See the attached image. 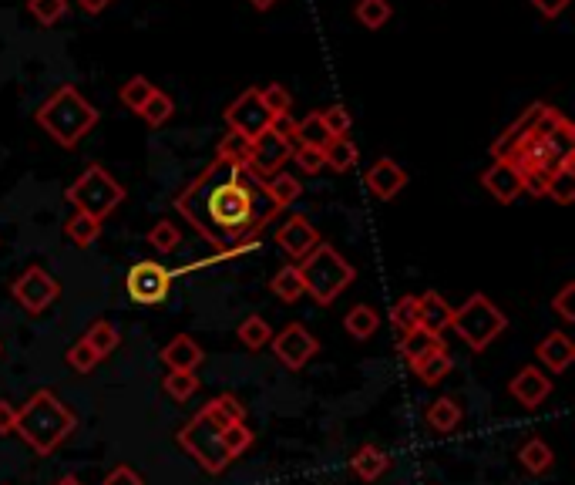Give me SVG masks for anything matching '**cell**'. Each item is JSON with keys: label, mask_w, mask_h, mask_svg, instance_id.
Returning a JSON list of instances; mask_svg holds the SVG:
<instances>
[{"label": "cell", "mask_w": 575, "mask_h": 485, "mask_svg": "<svg viewBox=\"0 0 575 485\" xmlns=\"http://www.w3.org/2000/svg\"><path fill=\"white\" fill-rule=\"evenodd\" d=\"M175 209L202 240H209L219 250L212 260H202L185 270L212 267V263L236 260V256L256 250L263 226H270L283 213L266 192L263 179L226 159H212L206 172L179 192Z\"/></svg>", "instance_id": "cell-1"}, {"label": "cell", "mask_w": 575, "mask_h": 485, "mask_svg": "<svg viewBox=\"0 0 575 485\" xmlns=\"http://www.w3.org/2000/svg\"><path fill=\"white\" fill-rule=\"evenodd\" d=\"M575 159V128L559 108H545V115L539 118V125L532 128V135L508 155L505 162L522 172H539L549 179L555 169H562L565 162Z\"/></svg>", "instance_id": "cell-2"}, {"label": "cell", "mask_w": 575, "mask_h": 485, "mask_svg": "<svg viewBox=\"0 0 575 485\" xmlns=\"http://www.w3.org/2000/svg\"><path fill=\"white\" fill-rule=\"evenodd\" d=\"M74 428H78L74 411L48 388L34 391V395L27 398V405L17 408L14 432L21 435L37 455H51L54 448H58L64 438L74 432Z\"/></svg>", "instance_id": "cell-3"}, {"label": "cell", "mask_w": 575, "mask_h": 485, "mask_svg": "<svg viewBox=\"0 0 575 485\" xmlns=\"http://www.w3.org/2000/svg\"><path fill=\"white\" fill-rule=\"evenodd\" d=\"M98 118H101L98 108L91 105L74 85H61L48 102L37 108V125H41L58 145H64V149H74L85 135H91Z\"/></svg>", "instance_id": "cell-4"}, {"label": "cell", "mask_w": 575, "mask_h": 485, "mask_svg": "<svg viewBox=\"0 0 575 485\" xmlns=\"http://www.w3.org/2000/svg\"><path fill=\"white\" fill-rule=\"evenodd\" d=\"M296 270H300L303 280V294L317 300L320 307L333 304L357 277V270L330 243H320L310 256H303V263Z\"/></svg>", "instance_id": "cell-5"}, {"label": "cell", "mask_w": 575, "mask_h": 485, "mask_svg": "<svg viewBox=\"0 0 575 485\" xmlns=\"http://www.w3.org/2000/svg\"><path fill=\"white\" fill-rule=\"evenodd\" d=\"M125 196H128V192H125L122 182L111 179L108 169H101V166L85 169L68 189V203L78 209V213H85L91 219H101V223H105V219L125 203Z\"/></svg>", "instance_id": "cell-6"}, {"label": "cell", "mask_w": 575, "mask_h": 485, "mask_svg": "<svg viewBox=\"0 0 575 485\" xmlns=\"http://www.w3.org/2000/svg\"><path fill=\"white\" fill-rule=\"evenodd\" d=\"M451 327H454V334L468 344V351L481 354L498 334H505L508 317L491 304L485 294H471L465 304L451 314Z\"/></svg>", "instance_id": "cell-7"}, {"label": "cell", "mask_w": 575, "mask_h": 485, "mask_svg": "<svg viewBox=\"0 0 575 485\" xmlns=\"http://www.w3.org/2000/svg\"><path fill=\"white\" fill-rule=\"evenodd\" d=\"M229 425H222L209 408H202L196 418L179 432V445L196 459L209 475L226 472V465L233 462V455L226 452V442H222V432Z\"/></svg>", "instance_id": "cell-8"}, {"label": "cell", "mask_w": 575, "mask_h": 485, "mask_svg": "<svg viewBox=\"0 0 575 485\" xmlns=\"http://www.w3.org/2000/svg\"><path fill=\"white\" fill-rule=\"evenodd\" d=\"M11 294H14V300L21 304L27 314H44L54 300H58V280L51 277L48 270L44 267H27L21 277H17L14 283H11Z\"/></svg>", "instance_id": "cell-9"}, {"label": "cell", "mask_w": 575, "mask_h": 485, "mask_svg": "<svg viewBox=\"0 0 575 485\" xmlns=\"http://www.w3.org/2000/svg\"><path fill=\"white\" fill-rule=\"evenodd\" d=\"M125 290L135 304H162L172 290V270H165L162 263H155V260H142L128 270Z\"/></svg>", "instance_id": "cell-10"}, {"label": "cell", "mask_w": 575, "mask_h": 485, "mask_svg": "<svg viewBox=\"0 0 575 485\" xmlns=\"http://www.w3.org/2000/svg\"><path fill=\"white\" fill-rule=\"evenodd\" d=\"M293 155V145L283 139V135H276L273 128H266V132H259L253 139V155H249V172L259 179H273L276 172H283V166L290 162Z\"/></svg>", "instance_id": "cell-11"}, {"label": "cell", "mask_w": 575, "mask_h": 485, "mask_svg": "<svg viewBox=\"0 0 575 485\" xmlns=\"http://www.w3.org/2000/svg\"><path fill=\"white\" fill-rule=\"evenodd\" d=\"M273 354H276V361L283 364V368H290V371H300L306 368V361L313 358V354L320 351V341L313 337L310 331H306L303 324H290V327H283L280 334L273 337Z\"/></svg>", "instance_id": "cell-12"}, {"label": "cell", "mask_w": 575, "mask_h": 485, "mask_svg": "<svg viewBox=\"0 0 575 485\" xmlns=\"http://www.w3.org/2000/svg\"><path fill=\"white\" fill-rule=\"evenodd\" d=\"M270 122H273V115L266 112L263 102H259V88H246L243 95L226 108V125L233 128V132L246 135V139H256L259 132H266Z\"/></svg>", "instance_id": "cell-13"}, {"label": "cell", "mask_w": 575, "mask_h": 485, "mask_svg": "<svg viewBox=\"0 0 575 485\" xmlns=\"http://www.w3.org/2000/svg\"><path fill=\"white\" fill-rule=\"evenodd\" d=\"M545 108H549L545 102L528 105V108H525V115H522V118H515V122L508 125L495 142H491V159H495V162L508 159V155H512V152L518 149V145H522V142L528 139V135H532V128L539 125V118L545 115Z\"/></svg>", "instance_id": "cell-14"}, {"label": "cell", "mask_w": 575, "mask_h": 485, "mask_svg": "<svg viewBox=\"0 0 575 485\" xmlns=\"http://www.w3.org/2000/svg\"><path fill=\"white\" fill-rule=\"evenodd\" d=\"M276 243L283 246L286 256H293V260H303V256H310L323 240H320V233L313 230L310 219L290 216V219H286V223L280 226V233H276Z\"/></svg>", "instance_id": "cell-15"}, {"label": "cell", "mask_w": 575, "mask_h": 485, "mask_svg": "<svg viewBox=\"0 0 575 485\" xmlns=\"http://www.w3.org/2000/svg\"><path fill=\"white\" fill-rule=\"evenodd\" d=\"M481 186L488 189V196L495 199V203H515L518 196H522V172H518L512 162H495L491 169L481 172Z\"/></svg>", "instance_id": "cell-16"}, {"label": "cell", "mask_w": 575, "mask_h": 485, "mask_svg": "<svg viewBox=\"0 0 575 485\" xmlns=\"http://www.w3.org/2000/svg\"><path fill=\"white\" fill-rule=\"evenodd\" d=\"M508 391H512V398L522 408H539L552 395V378L539 368H522L508 381Z\"/></svg>", "instance_id": "cell-17"}, {"label": "cell", "mask_w": 575, "mask_h": 485, "mask_svg": "<svg viewBox=\"0 0 575 485\" xmlns=\"http://www.w3.org/2000/svg\"><path fill=\"white\" fill-rule=\"evenodd\" d=\"M407 186V172L397 166L394 159H377L374 166L367 169V189L374 192L377 199H394L397 192Z\"/></svg>", "instance_id": "cell-18"}, {"label": "cell", "mask_w": 575, "mask_h": 485, "mask_svg": "<svg viewBox=\"0 0 575 485\" xmlns=\"http://www.w3.org/2000/svg\"><path fill=\"white\" fill-rule=\"evenodd\" d=\"M202 358H206V354H202V347L192 341L189 334L172 337V341L162 347V364L169 371H196Z\"/></svg>", "instance_id": "cell-19"}, {"label": "cell", "mask_w": 575, "mask_h": 485, "mask_svg": "<svg viewBox=\"0 0 575 485\" xmlns=\"http://www.w3.org/2000/svg\"><path fill=\"white\" fill-rule=\"evenodd\" d=\"M417 300H421V317H417V327H424V331H431L434 337H441L451 327L454 307L438 294V290H428V294H421Z\"/></svg>", "instance_id": "cell-20"}, {"label": "cell", "mask_w": 575, "mask_h": 485, "mask_svg": "<svg viewBox=\"0 0 575 485\" xmlns=\"http://www.w3.org/2000/svg\"><path fill=\"white\" fill-rule=\"evenodd\" d=\"M535 358H539L552 374H562L575 361V344L562 331H552L549 337H542L539 347H535Z\"/></svg>", "instance_id": "cell-21"}, {"label": "cell", "mask_w": 575, "mask_h": 485, "mask_svg": "<svg viewBox=\"0 0 575 485\" xmlns=\"http://www.w3.org/2000/svg\"><path fill=\"white\" fill-rule=\"evenodd\" d=\"M350 469H354L357 479L377 482L380 475L391 469V455H387L384 448H377V445H360L354 452V459H350Z\"/></svg>", "instance_id": "cell-22"}, {"label": "cell", "mask_w": 575, "mask_h": 485, "mask_svg": "<svg viewBox=\"0 0 575 485\" xmlns=\"http://www.w3.org/2000/svg\"><path fill=\"white\" fill-rule=\"evenodd\" d=\"M441 344H444L441 337H434L431 331H424V327H411V331L401 334V341H397V351H401V358L407 364H414V361H421L424 354L434 351V347H441Z\"/></svg>", "instance_id": "cell-23"}, {"label": "cell", "mask_w": 575, "mask_h": 485, "mask_svg": "<svg viewBox=\"0 0 575 485\" xmlns=\"http://www.w3.org/2000/svg\"><path fill=\"white\" fill-rule=\"evenodd\" d=\"M85 344L98 354V361H105L108 354H115V351H118L122 337H118V331H115V324H111V320L98 317V320H91V327L85 331Z\"/></svg>", "instance_id": "cell-24"}, {"label": "cell", "mask_w": 575, "mask_h": 485, "mask_svg": "<svg viewBox=\"0 0 575 485\" xmlns=\"http://www.w3.org/2000/svg\"><path fill=\"white\" fill-rule=\"evenodd\" d=\"M411 371L421 378L424 384H438L441 378H448V371H451V354H448V344H441V347H434V351L424 354L421 361H414L411 364Z\"/></svg>", "instance_id": "cell-25"}, {"label": "cell", "mask_w": 575, "mask_h": 485, "mask_svg": "<svg viewBox=\"0 0 575 485\" xmlns=\"http://www.w3.org/2000/svg\"><path fill=\"white\" fill-rule=\"evenodd\" d=\"M343 327H347V334H350V337H357V341H367V337H374V334H377L380 314H377L374 307L357 304V307H350V310H347V317H343Z\"/></svg>", "instance_id": "cell-26"}, {"label": "cell", "mask_w": 575, "mask_h": 485, "mask_svg": "<svg viewBox=\"0 0 575 485\" xmlns=\"http://www.w3.org/2000/svg\"><path fill=\"white\" fill-rule=\"evenodd\" d=\"M518 462H522L525 472L545 475L555 465V455H552V448L542 442V438H532V442H525L522 448H518Z\"/></svg>", "instance_id": "cell-27"}, {"label": "cell", "mask_w": 575, "mask_h": 485, "mask_svg": "<svg viewBox=\"0 0 575 485\" xmlns=\"http://www.w3.org/2000/svg\"><path fill=\"white\" fill-rule=\"evenodd\" d=\"M323 159H327V169H333V172H350L357 166L360 152L347 135H337V139H330V145L323 149Z\"/></svg>", "instance_id": "cell-28"}, {"label": "cell", "mask_w": 575, "mask_h": 485, "mask_svg": "<svg viewBox=\"0 0 575 485\" xmlns=\"http://www.w3.org/2000/svg\"><path fill=\"white\" fill-rule=\"evenodd\" d=\"M249 155H253V139L239 135L229 128L226 135L219 139V149H216V159H226V162H236V166L249 169Z\"/></svg>", "instance_id": "cell-29"}, {"label": "cell", "mask_w": 575, "mask_h": 485, "mask_svg": "<svg viewBox=\"0 0 575 485\" xmlns=\"http://www.w3.org/2000/svg\"><path fill=\"white\" fill-rule=\"evenodd\" d=\"M545 196H552L559 206L575 203V159L565 162L562 169H555L549 176V186H545Z\"/></svg>", "instance_id": "cell-30"}, {"label": "cell", "mask_w": 575, "mask_h": 485, "mask_svg": "<svg viewBox=\"0 0 575 485\" xmlns=\"http://www.w3.org/2000/svg\"><path fill=\"white\" fill-rule=\"evenodd\" d=\"M428 425L434 428V432H441V435H448L454 425L461 422V408H458V401L454 398H438V401H431L428 405Z\"/></svg>", "instance_id": "cell-31"}, {"label": "cell", "mask_w": 575, "mask_h": 485, "mask_svg": "<svg viewBox=\"0 0 575 485\" xmlns=\"http://www.w3.org/2000/svg\"><path fill=\"white\" fill-rule=\"evenodd\" d=\"M296 139H300V145H313V149H327L333 135L327 132V125H323L320 112H310L306 118H300V122H296Z\"/></svg>", "instance_id": "cell-32"}, {"label": "cell", "mask_w": 575, "mask_h": 485, "mask_svg": "<svg viewBox=\"0 0 575 485\" xmlns=\"http://www.w3.org/2000/svg\"><path fill=\"white\" fill-rule=\"evenodd\" d=\"M266 192H270V196H273V203H276V206L286 209V206H293L296 199H300L303 186H300V179L290 176V172H276L273 179H266Z\"/></svg>", "instance_id": "cell-33"}, {"label": "cell", "mask_w": 575, "mask_h": 485, "mask_svg": "<svg viewBox=\"0 0 575 485\" xmlns=\"http://www.w3.org/2000/svg\"><path fill=\"white\" fill-rule=\"evenodd\" d=\"M354 14L367 31H380V27L394 17V7H391V0H360L354 7Z\"/></svg>", "instance_id": "cell-34"}, {"label": "cell", "mask_w": 575, "mask_h": 485, "mask_svg": "<svg viewBox=\"0 0 575 485\" xmlns=\"http://www.w3.org/2000/svg\"><path fill=\"white\" fill-rule=\"evenodd\" d=\"M64 233H68V240H71L74 246L88 250V246L101 236V219H91V216H85V213H78V216H71V219H68Z\"/></svg>", "instance_id": "cell-35"}, {"label": "cell", "mask_w": 575, "mask_h": 485, "mask_svg": "<svg viewBox=\"0 0 575 485\" xmlns=\"http://www.w3.org/2000/svg\"><path fill=\"white\" fill-rule=\"evenodd\" d=\"M270 290L276 297L283 300V304H296V300L303 297V280H300V270L296 267H283L276 277L270 280Z\"/></svg>", "instance_id": "cell-36"}, {"label": "cell", "mask_w": 575, "mask_h": 485, "mask_svg": "<svg viewBox=\"0 0 575 485\" xmlns=\"http://www.w3.org/2000/svg\"><path fill=\"white\" fill-rule=\"evenodd\" d=\"M152 95H155V85H152V81H148L145 75H135V78H128L125 85H122V95H118V98H122V105H125V108H132V112L138 115Z\"/></svg>", "instance_id": "cell-37"}, {"label": "cell", "mask_w": 575, "mask_h": 485, "mask_svg": "<svg viewBox=\"0 0 575 485\" xmlns=\"http://www.w3.org/2000/svg\"><path fill=\"white\" fill-rule=\"evenodd\" d=\"M239 341H243L249 351H259V347H266L273 341V331H270V324H266L263 317L253 314V317H246L243 324H239Z\"/></svg>", "instance_id": "cell-38"}, {"label": "cell", "mask_w": 575, "mask_h": 485, "mask_svg": "<svg viewBox=\"0 0 575 485\" xmlns=\"http://www.w3.org/2000/svg\"><path fill=\"white\" fill-rule=\"evenodd\" d=\"M172 112H175V105H172V95H165V91H159L155 88V95L148 98L145 102V108L138 115L145 118V125H152V128H162L165 122L172 118Z\"/></svg>", "instance_id": "cell-39"}, {"label": "cell", "mask_w": 575, "mask_h": 485, "mask_svg": "<svg viewBox=\"0 0 575 485\" xmlns=\"http://www.w3.org/2000/svg\"><path fill=\"white\" fill-rule=\"evenodd\" d=\"M206 408L219 418L222 425H239V422H246V405H243V401H239L236 395H219V398H212Z\"/></svg>", "instance_id": "cell-40"}, {"label": "cell", "mask_w": 575, "mask_h": 485, "mask_svg": "<svg viewBox=\"0 0 575 485\" xmlns=\"http://www.w3.org/2000/svg\"><path fill=\"white\" fill-rule=\"evenodd\" d=\"M27 14L41 27H51L68 14V0H27Z\"/></svg>", "instance_id": "cell-41"}, {"label": "cell", "mask_w": 575, "mask_h": 485, "mask_svg": "<svg viewBox=\"0 0 575 485\" xmlns=\"http://www.w3.org/2000/svg\"><path fill=\"white\" fill-rule=\"evenodd\" d=\"M162 388H165V395H172L175 401H185L199 391V378H196V371H169Z\"/></svg>", "instance_id": "cell-42"}, {"label": "cell", "mask_w": 575, "mask_h": 485, "mask_svg": "<svg viewBox=\"0 0 575 485\" xmlns=\"http://www.w3.org/2000/svg\"><path fill=\"white\" fill-rule=\"evenodd\" d=\"M259 102H263V108H266V112H270L273 118L290 115V108H293L290 91H286L283 85H266V88H259Z\"/></svg>", "instance_id": "cell-43"}, {"label": "cell", "mask_w": 575, "mask_h": 485, "mask_svg": "<svg viewBox=\"0 0 575 485\" xmlns=\"http://www.w3.org/2000/svg\"><path fill=\"white\" fill-rule=\"evenodd\" d=\"M417 317H421V300H417V297H401L391 307V324L401 334L411 331V327H417Z\"/></svg>", "instance_id": "cell-44"}, {"label": "cell", "mask_w": 575, "mask_h": 485, "mask_svg": "<svg viewBox=\"0 0 575 485\" xmlns=\"http://www.w3.org/2000/svg\"><path fill=\"white\" fill-rule=\"evenodd\" d=\"M148 243H152L159 253H172L175 246L182 243V236H179V230H175L172 219H159V223L148 230Z\"/></svg>", "instance_id": "cell-45"}, {"label": "cell", "mask_w": 575, "mask_h": 485, "mask_svg": "<svg viewBox=\"0 0 575 485\" xmlns=\"http://www.w3.org/2000/svg\"><path fill=\"white\" fill-rule=\"evenodd\" d=\"M290 162H296L306 176H320L323 169H327V159H323V149H313V145H296Z\"/></svg>", "instance_id": "cell-46"}, {"label": "cell", "mask_w": 575, "mask_h": 485, "mask_svg": "<svg viewBox=\"0 0 575 485\" xmlns=\"http://www.w3.org/2000/svg\"><path fill=\"white\" fill-rule=\"evenodd\" d=\"M222 442H226V452L233 455V459H239V455L246 452L249 445H253V432L239 422V425H229L226 432H222Z\"/></svg>", "instance_id": "cell-47"}, {"label": "cell", "mask_w": 575, "mask_h": 485, "mask_svg": "<svg viewBox=\"0 0 575 485\" xmlns=\"http://www.w3.org/2000/svg\"><path fill=\"white\" fill-rule=\"evenodd\" d=\"M323 118V125H327V132L337 139V135H347L350 132V125H354V118H350V112L343 105H330V108H323L320 112Z\"/></svg>", "instance_id": "cell-48"}, {"label": "cell", "mask_w": 575, "mask_h": 485, "mask_svg": "<svg viewBox=\"0 0 575 485\" xmlns=\"http://www.w3.org/2000/svg\"><path fill=\"white\" fill-rule=\"evenodd\" d=\"M68 364H71V368L78 371V374H88V371L98 364V354L85 344V337H81V341H74V344L68 347Z\"/></svg>", "instance_id": "cell-49"}, {"label": "cell", "mask_w": 575, "mask_h": 485, "mask_svg": "<svg viewBox=\"0 0 575 485\" xmlns=\"http://www.w3.org/2000/svg\"><path fill=\"white\" fill-rule=\"evenodd\" d=\"M552 310L562 320H575V283H565L559 294L552 297Z\"/></svg>", "instance_id": "cell-50"}, {"label": "cell", "mask_w": 575, "mask_h": 485, "mask_svg": "<svg viewBox=\"0 0 575 485\" xmlns=\"http://www.w3.org/2000/svg\"><path fill=\"white\" fill-rule=\"evenodd\" d=\"M105 485H145V482L132 465H118V469H111L105 475Z\"/></svg>", "instance_id": "cell-51"}, {"label": "cell", "mask_w": 575, "mask_h": 485, "mask_svg": "<svg viewBox=\"0 0 575 485\" xmlns=\"http://www.w3.org/2000/svg\"><path fill=\"white\" fill-rule=\"evenodd\" d=\"M532 7L539 11L542 17H549V21H555L565 7H569V0H532Z\"/></svg>", "instance_id": "cell-52"}, {"label": "cell", "mask_w": 575, "mask_h": 485, "mask_svg": "<svg viewBox=\"0 0 575 485\" xmlns=\"http://www.w3.org/2000/svg\"><path fill=\"white\" fill-rule=\"evenodd\" d=\"M17 425V408L11 401H0V435H11Z\"/></svg>", "instance_id": "cell-53"}, {"label": "cell", "mask_w": 575, "mask_h": 485, "mask_svg": "<svg viewBox=\"0 0 575 485\" xmlns=\"http://www.w3.org/2000/svg\"><path fill=\"white\" fill-rule=\"evenodd\" d=\"M78 4H81V11H85V14H101L111 0H78Z\"/></svg>", "instance_id": "cell-54"}, {"label": "cell", "mask_w": 575, "mask_h": 485, "mask_svg": "<svg viewBox=\"0 0 575 485\" xmlns=\"http://www.w3.org/2000/svg\"><path fill=\"white\" fill-rule=\"evenodd\" d=\"M249 4H253L256 11H270V7L276 4V0H249Z\"/></svg>", "instance_id": "cell-55"}, {"label": "cell", "mask_w": 575, "mask_h": 485, "mask_svg": "<svg viewBox=\"0 0 575 485\" xmlns=\"http://www.w3.org/2000/svg\"><path fill=\"white\" fill-rule=\"evenodd\" d=\"M54 485H85V482H81L78 475H64V479H58Z\"/></svg>", "instance_id": "cell-56"}]
</instances>
